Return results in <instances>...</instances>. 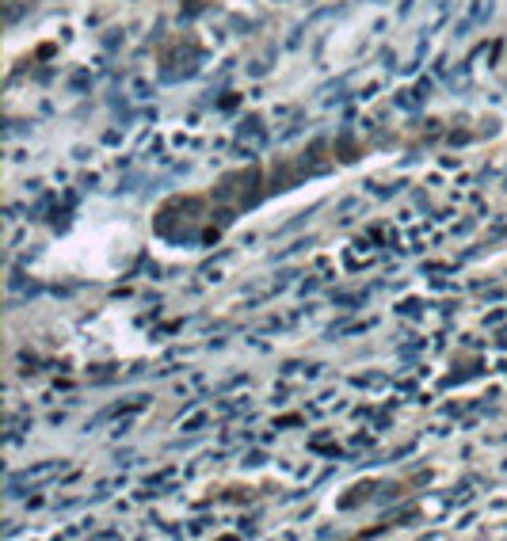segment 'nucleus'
Segmentation results:
<instances>
[{
	"instance_id": "1",
	"label": "nucleus",
	"mask_w": 507,
	"mask_h": 541,
	"mask_svg": "<svg viewBox=\"0 0 507 541\" xmlns=\"http://www.w3.org/2000/svg\"><path fill=\"white\" fill-rule=\"evenodd\" d=\"M27 8H31V0H4V16H8V23H16Z\"/></svg>"
}]
</instances>
